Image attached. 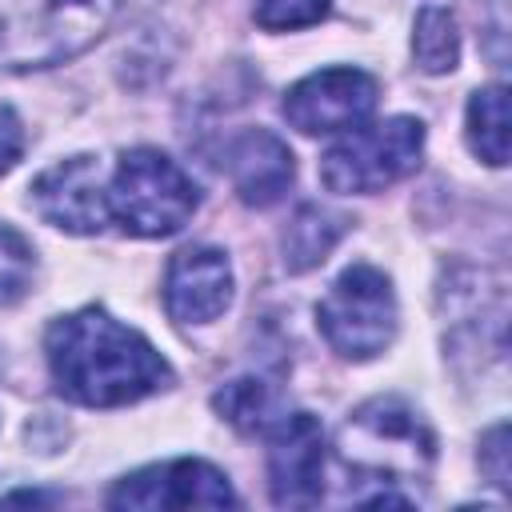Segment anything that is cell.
Here are the masks:
<instances>
[{
  "label": "cell",
  "mask_w": 512,
  "mask_h": 512,
  "mask_svg": "<svg viewBox=\"0 0 512 512\" xmlns=\"http://www.w3.org/2000/svg\"><path fill=\"white\" fill-rule=\"evenodd\" d=\"M44 352L56 392L84 408H120L172 384L168 360L96 304L52 320Z\"/></svg>",
  "instance_id": "1"
},
{
  "label": "cell",
  "mask_w": 512,
  "mask_h": 512,
  "mask_svg": "<svg viewBox=\"0 0 512 512\" xmlns=\"http://www.w3.org/2000/svg\"><path fill=\"white\" fill-rule=\"evenodd\" d=\"M124 0H0V72L52 68L92 48Z\"/></svg>",
  "instance_id": "2"
},
{
  "label": "cell",
  "mask_w": 512,
  "mask_h": 512,
  "mask_svg": "<svg viewBox=\"0 0 512 512\" xmlns=\"http://www.w3.org/2000/svg\"><path fill=\"white\" fill-rule=\"evenodd\" d=\"M336 456L356 472L408 484L432 472L436 436L412 404H404L400 396H376L344 420L336 436Z\"/></svg>",
  "instance_id": "3"
},
{
  "label": "cell",
  "mask_w": 512,
  "mask_h": 512,
  "mask_svg": "<svg viewBox=\"0 0 512 512\" xmlns=\"http://www.w3.org/2000/svg\"><path fill=\"white\" fill-rule=\"evenodd\" d=\"M108 220H116L128 236H172L188 224L200 204V188L192 176L156 148H132L116 160L108 184Z\"/></svg>",
  "instance_id": "4"
},
{
  "label": "cell",
  "mask_w": 512,
  "mask_h": 512,
  "mask_svg": "<svg viewBox=\"0 0 512 512\" xmlns=\"http://www.w3.org/2000/svg\"><path fill=\"white\" fill-rule=\"evenodd\" d=\"M420 156H424V124L412 116H388L352 128L344 140H336L320 160V180L328 192L368 196L416 172Z\"/></svg>",
  "instance_id": "5"
},
{
  "label": "cell",
  "mask_w": 512,
  "mask_h": 512,
  "mask_svg": "<svg viewBox=\"0 0 512 512\" xmlns=\"http://www.w3.org/2000/svg\"><path fill=\"white\" fill-rule=\"evenodd\" d=\"M396 292L392 280L372 264H352L316 304V324L336 356L372 360L396 336Z\"/></svg>",
  "instance_id": "6"
},
{
  "label": "cell",
  "mask_w": 512,
  "mask_h": 512,
  "mask_svg": "<svg viewBox=\"0 0 512 512\" xmlns=\"http://www.w3.org/2000/svg\"><path fill=\"white\" fill-rule=\"evenodd\" d=\"M376 92V80L360 68H324L288 88L284 120L304 136L352 132L376 108Z\"/></svg>",
  "instance_id": "7"
},
{
  "label": "cell",
  "mask_w": 512,
  "mask_h": 512,
  "mask_svg": "<svg viewBox=\"0 0 512 512\" xmlns=\"http://www.w3.org/2000/svg\"><path fill=\"white\" fill-rule=\"evenodd\" d=\"M112 508H224L236 504V492L220 468L208 460H168L124 476L112 496Z\"/></svg>",
  "instance_id": "8"
},
{
  "label": "cell",
  "mask_w": 512,
  "mask_h": 512,
  "mask_svg": "<svg viewBox=\"0 0 512 512\" xmlns=\"http://www.w3.org/2000/svg\"><path fill=\"white\" fill-rule=\"evenodd\" d=\"M268 440V488L280 508H312L324 492V432L308 412L280 416Z\"/></svg>",
  "instance_id": "9"
},
{
  "label": "cell",
  "mask_w": 512,
  "mask_h": 512,
  "mask_svg": "<svg viewBox=\"0 0 512 512\" xmlns=\"http://www.w3.org/2000/svg\"><path fill=\"white\" fill-rule=\"evenodd\" d=\"M32 208L60 232L92 236L108 224V196L92 156H68L32 180Z\"/></svg>",
  "instance_id": "10"
},
{
  "label": "cell",
  "mask_w": 512,
  "mask_h": 512,
  "mask_svg": "<svg viewBox=\"0 0 512 512\" xmlns=\"http://www.w3.org/2000/svg\"><path fill=\"white\" fill-rule=\"evenodd\" d=\"M232 304V264L220 248L192 244L168 260L164 308L180 324H208Z\"/></svg>",
  "instance_id": "11"
},
{
  "label": "cell",
  "mask_w": 512,
  "mask_h": 512,
  "mask_svg": "<svg viewBox=\"0 0 512 512\" xmlns=\"http://www.w3.org/2000/svg\"><path fill=\"white\" fill-rule=\"evenodd\" d=\"M228 176H232L236 196L248 208H268L292 188L296 160L280 136L264 128H248L244 136L228 144Z\"/></svg>",
  "instance_id": "12"
},
{
  "label": "cell",
  "mask_w": 512,
  "mask_h": 512,
  "mask_svg": "<svg viewBox=\"0 0 512 512\" xmlns=\"http://www.w3.org/2000/svg\"><path fill=\"white\" fill-rule=\"evenodd\" d=\"M344 232H348V216H340L332 208H320V204H300L296 216L288 220L284 236H280L284 268L288 272H308V268L324 264Z\"/></svg>",
  "instance_id": "13"
},
{
  "label": "cell",
  "mask_w": 512,
  "mask_h": 512,
  "mask_svg": "<svg viewBox=\"0 0 512 512\" xmlns=\"http://www.w3.org/2000/svg\"><path fill=\"white\" fill-rule=\"evenodd\" d=\"M464 132H468V148L484 164L492 168L508 164V88L504 84H488L472 92Z\"/></svg>",
  "instance_id": "14"
},
{
  "label": "cell",
  "mask_w": 512,
  "mask_h": 512,
  "mask_svg": "<svg viewBox=\"0 0 512 512\" xmlns=\"http://www.w3.org/2000/svg\"><path fill=\"white\" fill-rule=\"evenodd\" d=\"M212 404H216V412H220L232 428H240V432H268V428L280 420V416H276V392H272L264 380H252V376L224 384V388L212 396Z\"/></svg>",
  "instance_id": "15"
},
{
  "label": "cell",
  "mask_w": 512,
  "mask_h": 512,
  "mask_svg": "<svg viewBox=\"0 0 512 512\" xmlns=\"http://www.w3.org/2000/svg\"><path fill=\"white\" fill-rule=\"evenodd\" d=\"M412 56L416 64L428 72V76H444L456 68L460 60V32H456V20L452 12L444 8H424L416 16V28H412Z\"/></svg>",
  "instance_id": "16"
},
{
  "label": "cell",
  "mask_w": 512,
  "mask_h": 512,
  "mask_svg": "<svg viewBox=\"0 0 512 512\" xmlns=\"http://www.w3.org/2000/svg\"><path fill=\"white\" fill-rule=\"evenodd\" d=\"M32 272H36L32 244L12 224H0V300H20L32 284Z\"/></svg>",
  "instance_id": "17"
},
{
  "label": "cell",
  "mask_w": 512,
  "mask_h": 512,
  "mask_svg": "<svg viewBox=\"0 0 512 512\" xmlns=\"http://www.w3.org/2000/svg\"><path fill=\"white\" fill-rule=\"evenodd\" d=\"M332 0H256L252 16L260 28L268 32H292V28H308L328 12Z\"/></svg>",
  "instance_id": "18"
},
{
  "label": "cell",
  "mask_w": 512,
  "mask_h": 512,
  "mask_svg": "<svg viewBox=\"0 0 512 512\" xmlns=\"http://www.w3.org/2000/svg\"><path fill=\"white\" fill-rule=\"evenodd\" d=\"M480 472L496 484V488H508V428L496 424L484 440H480Z\"/></svg>",
  "instance_id": "19"
},
{
  "label": "cell",
  "mask_w": 512,
  "mask_h": 512,
  "mask_svg": "<svg viewBox=\"0 0 512 512\" xmlns=\"http://www.w3.org/2000/svg\"><path fill=\"white\" fill-rule=\"evenodd\" d=\"M20 152H24V128H20V116H16L8 104H0V176L20 160Z\"/></svg>",
  "instance_id": "20"
}]
</instances>
